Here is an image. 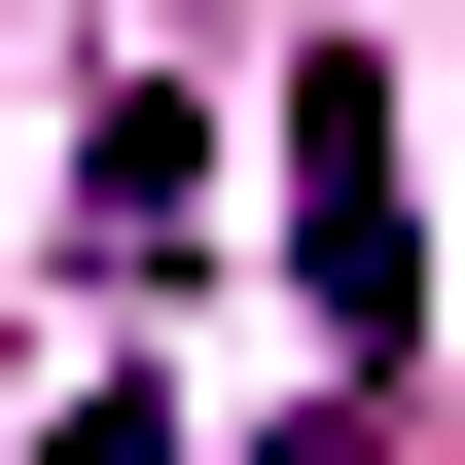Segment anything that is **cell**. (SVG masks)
<instances>
[{
    "instance_id": "obj_1",
    "label": "cell",
    "mask_w": 465,
    "mask_h": 465,
    "mask_svg": "<svg viewBox=\"0 0 465 465\" xmlns=\"http://www.w3.org/2000/svg\"><path fill=\"white\" fill-rule=\"evenodd\" d=\"M287 287H322V358H358V394L430 358V215H394V72H287Z\"/></svg>"
}]
</instances>
